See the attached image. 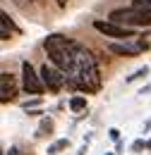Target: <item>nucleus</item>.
<instances>
[{
  "mask_svg": "<svg viewBox=\"0 0 151 155\" xmlns=\"http://www.w3.org/2000/svg\"><path fill=\"white\" fill-rule=\"evenodd\" d=\"M111 138H113V141H120V129H111Z\"/></svg>",
  "mask_w": 151,
  "mask_h": 155,
  "instance_id": "2eb2a0df",
  "label": "nucleus"
},
{
  "mask_svg": "<svg viewBox=\"0 0 151 155\" xmlns=\"http://www.w3.org/2000/svg\"><path fill=\"white\" fill-rule=\"evenodd\" d=\"M5 155H19V150H17V148H10V150H7Z\"/></svg>",
  "mask_w": 151,
  "mask_h": 155,
  "instance_id": "dca6fc26",
  "label": "nucleus"
},
{
  "mask_svg": "<svg viewBox=\"0 0 151 155\" xmlns=\"http://www.w3.org/2000/svg\"><path fill=\"white\" fill-rule=\"evenodd\" d=\"M22 88L26 93H31V96H43V91H46V84L41 79V72H36L31 67L29 60L22 62Z\"/></svg>",
  "mask_w": 151,
  "mask_h": 155,
  "instance_id": "7ed1b4c3",
  "label": "nucleus"
},
{
  "mask_svg": "<svg viewBox=\"0 0 151 155\" xmlns=\"http://www.w3.org/2000/svg\"><path fill=\"white\" fill-rule=\"evenodd\" d=\"M38 72H41V79H43L48 93H60L62 86L67 84V72H62V69L55 67V64H48V62H46Z\"/></svg>",
  "mask_w": 151,
  "mask_h": 155,
  "instance_id": "20e7f679",
  "label": "nucleus"
},
{
  "mask_svg": "<svg viewBox=\"0 0 151 155\" xmlns=\"http://www.w3.org/2000/svg\"><path fill=\"white\" fill-rule=\"evenodd\" d=\"M51 134H53V119L43 117L41 124H38V129H36V138H43V136H51Z\"/></svg>",
  "mask_w": 151,
  "mask_h": 155,
  "instance_id": "6e6552de",
  "label": "nucleus"
},
{
  "mask_svg": "<svg viewBox=\"0 0 151 155\" xmlns=\"http://www.w3.org/2000/svg\"><path fill=\"white\" fill-rule=\"evenodd\" d=\"M70 110H72V112H84V110H86V98L72 96L70 98Z\"/></svg>",
  "mask_w": 151,
  "mask_h": 155,
  "instance_id": "9b49d317",
  "label": "nucleus"
},
{
  "mask_svg": "<svg viewBox=\"0 0 151 155\" xmlns=\"http://www.w3.org/2000/svg\"><path fill=\"white\" fill-rule=\"evenodd\" d=\"M94 29L98 34H103V36L120 38V41H127V38H132V36H137V34H134V26H125V24H118V21H113V19H108V21L96 19Z\"/></svg>",
  "mask_w": 151,
  "mask_h": 155,
  "instance_id": "39448f33",
  "label": "nucleus"
},
{
  "mask_svg": "<svg viewBox=\"0 0 151 155\" xmlns=\"http://www.w3.org/2000/svg\"><path fill=\"white\" fill-rule=\"evenodd\" d=\"M146 148H149V150H151V138H149V141H146Z\"/></svg>",
  "mask_w": 151,
  "mask_h": 155,
  "instance_id": "6ab92c4d",
  "label": "nucleus"
},
{
  "mask_svg": "<svg viewBox=\"0 0 151 155\" xmlns=\"http://www.w3.org/2000/svg\"><path fill=\"white\" fill-rule=\"evenodd\" d=\"M84 153H86V146H82V148L77 150V155H84Z\"/></svg>",
  "mask_w": 151,
  "mask_h": 155,
  "instance_id": "a211bd4d",
  "label": "nucleus"
},
{
  "mask_svg": "<svg viewBox=\"0 0 151 155\" xmlns=\"http://www.w3.org/2000/svg\"><path fill=\"white\" fill-rule=\"evenodd\" d=\"M144 148H146V143H144L142 138H137V141H134V143H132V153H142Z\"/></svg>",
  "mask_w": 151,
  "mask_h": 155,
  "instance_id": "4468645a",
  "label": "nucleus"
},
{
  "mask_svg": "<svg viewBox=\"0 0 151 155\" xmlns=\"http://www.w3.org/2000/svg\"><path fill=\"white\" fill-rule=\"evenodd\" d=\"M82 45L77 41L67 38L62 34H51L43 38V50L48 53V60L60 67L62 72H72L75 69V60H77V50Z\"/></svg>",
  "mask_w": 151,
  "mask_h": 155,
  "instance_id": "f03ea898",
  "label": "nucleus"
},
{
  "mask_svg": "<svg viewBox=\"0 0 151 155\" xmlns=\"http://www.w3.org/2000/svg\"><path fill=\"white\" fill-rule=\"evenodd\" d=\"M65 148H70V138H60L55 143H51L48 146V155H58V153H62Z\"/></svg>",
  "mask_w": 151,
  "mask_h": 155,
  "instance_id": "9d476101",
  "label": "nucleus"
},
{
  "mask_svg": "<svg viewBox=\"0 0 151 155\" xmlns=\"http://www.w3.org/2000/svg\"><path fill=\"white\" fill-rule=\"evenodd\" d=\"M58 2V7H65V5H67V0H55Z\"/></svg>",
  "mask_w": 151,
  "mask_h": 155,
  "instance_id": "f3484780",
  "label": "nucleus"
},
{
  "mask_svg": "<svg viewBox=\"0 0 151 155\" xmlns=\"http://www.w3.org/2000/svg\"><path fill=\"white\" fill-rule=\"evenodd\" d=\"M31 2H36V0H31Z\"/></svg>",
  "mask_w": 151,
  "mask_h": 155,
  "instance_id": "412c9836",
  "label": "nucleus"
},
{
  "mask_svg": "<svg viewBox=\"0 0 151 155\" xmlns=\"http://www.w3.org/2000/svg\"><path fill=\"white\" fill-rule=\"evenodd\" d=\"M38 103H41V96H36L34 100H24V103H22V107H24V110H31V107H36Z\"/></svg>",
  "mask_w": 151,
  "mask_h": 155,
  "instance_id": "ddd939ff",
  "label": "nucleus"
},
{
  "mask_svg": "<svg viewBox=\"0 0 151 155\" xmlns=\"http://www.w3.org/2000/svg\"><path fill=\"white\" fill-rule=\"evenodd\" d=\"M0 17H2V19H0V21H2V31H0V38L7 41V38H10V31H12L15 26H12V19H10V15H7V12H2Z\"/></svg>",
  "mask_w": 151,
  "mask_h": 155,
  "instance_id": "1a4fd4ad",
  "label": "nucleus"
},
{
  "mask_svg": "<svg viewBox=\"0 0 151 155\" xmlns=\"http://www.w3.org/2000/svg\"><path fill=\"white\" fill-rule=\"evenodd\" d=\"M12 100H17V84H15V77L10 72H2L0 74V103L7 105Z\"/></svg>",
  "mask_w": 151,
  "mask_h": 155,
  "instance_id": "0eeeda50",
  "label": "nucleus"
},
{
  "mask_svg": "<svg viewBox=\"0 0 151 155\" xmlns=\"http://www.w3.org/2000/svg\"><path fill=\"white\" fill-rule=\"evenodd\" d=\"M146 74H149V67H139L134 74H130V77H127V84H130V81H137V79H144Z\"/></svg>",
  "mask_w": 151,
  "mask_h": 155,
  "instance_id": "f8f14e48",
  "label": "nucleus"
},
{
  "mask_svg": "<svg viewBox=\"0 0 151 155\" xmlns=\"http://www.w3.org/2000/svg\"><path fill=\"white\" fill-rule=\"evenodd\" d=\"M108 50L113 55H122V58H137L142 55L144 50H149V41H137V43H111Z\"/></svg>",
  "mask_w": 151,
  "mask_h": 155,
  "instance_id": "423d86ee",
  "label": "nucleus"
},
{
  "mask_svg": "<svg viewBox=\"0 0 151 155\" xmlns=\"http://www.w3.org/2000/svg\"><path fill=\"white\" fill-rule=\"evenodd\" d=\"M67 86H75L84 93H96L101 88V74H98V60L79 48L77 50V60H75V69L67 72Z\"/></svg>",
  "mask_w": 151,
  "mask_h": 155,
  "instance_id": "f257e3e1",
  "label": "nucleus"
},
{
  "mask_svg": "<svg viewBox=\"0 0 151 155\" xmlns=\"http://www.w3.org/2000/svg\"><path fill=\"white\" fill-rule=\"evenodd\" d=\"M106 155H113V153H106Z\"/></svg>",
  "mask_w": 151,
  "mask_h": 155,
  "instance_id": "aec40b11",
  "label": "nucleus"
}]
</instances>
